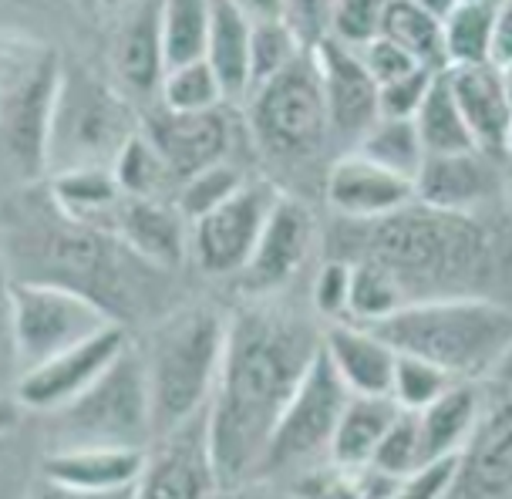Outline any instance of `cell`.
Returning <instances> with one entry per match:
<instances>
[{
	"mask_svg": "<svg viewBox=\"0 0 512 499\" xmlns=\"http://www.w3.org/2000/svg\"><path fill=\"white\" fill-rule=\"evenodd\" d=\"M34 499H132V489H115V493H81V489H68V486L41 479V489L34 493Z\"/></svg>",
	"mask_w": 512,
	"mask_h": 499,
	"instance_id": "52",
	"label": "cell"
},
{
	"mask_svg": "<svg viewBox=\"0 0 512 499\" xmlns=\"http://www.w3.org/2000/svg\"><path fill=\"white\" fill-rule=\"evenodd\" d=\"M152 452L145 449L142 473L132 486V499H213L219 489L213 456L206 439V408L176 429L155 435Z\"/></svg>",
	"mask_w": 512,
	"mask_h": 499,
	"instance_id": "13",
	"label": "cell"
},
{
	"mask_svg": "<svg viewBox=\"0 0 512 499\" xmlns=\"http://www.w3.org/2000/svg\"><path fill=\"white\" fill-rule=\"evenodd\" d=\"M499 4H455L442 17L445 68L489 65V41L492 27H496Z\"/></svg>",
	"mask_w": 512,
	"mask_h": 499,
	"instance_id": "32",
	"label": "cell"
},
{
	"mask_svg": "<svg viewBox=\"0 0 512 499\" xmlns=\"http://www.w3.org/2000/svg\"><path fill=\"white\" fill-rule=\"evenodd\" d=\"M128 344L122 324L98 331L95 338L75 344V348L61 351L41 365L21 371L14 385V398L24 412H58L71 398L81 395L102 371L112 365L115 355Z\"/></svg>",
	"mask_w": 512,
	"mask_h": 499,
	"instance_id": "15",
	"label": "cell"
},
{
	"mask_svg": "<svg viewBox=\"0 0 512 499\" xmlns=\"http://www.w3.org/2000/svg\"><path fill=\"white\" fill-rule=\"evenodd\" d=\"M320 95H324L331 135L358 142V135L378 119V88L358 61V51L334 38H317L310 44Z\"/></svg>",
	"mask_w": 512,
	"mask_h": 499,
	"instance_id": "19",
	"label": "cell"
},
{
	"mask_svg": "<svg viewBox=\"0 0 512 499\" xmlns=\"http://www.w3.org/2000/svg\"><path fill=\"white\" fill-rule=\"evenodd\" d=\"M246 119L260 152L277 166H304L331 139L310 48L287 71L246 95Z\"/></svg>",
	"mask_w": 512,
	"mask_h": 499,
	"instance_id": "9",
	"label": "cell"
},
{
	"mask_svg": "<svg viewBox=\"0 0 512 499\" xmlns=\"http://www.w3.org/2000/svg\"><path fill=\"white\" fill-rule=\"evenodd\" d=\"M21 412H24V408L17 405L14 395H0V439H4V435H11L17 425H21Z\"/></svg>",
	"mask_w": 512,
	"mask_h": 499,
	"instance_id": "54",
	"label": "cell"
},
{
	"mask_svg": "<svg viewBox=\"0 0 512 499\" xmlns=\"http://www.w3.org/2000/svg\"><path fill=\"white\" fill-rule=\"evenodd\" d=\"M388 4L391 0H331L324 38L341 41L347 48H361L364 41L378 38Z\"/></svg>",
	"mask_w": 512,
	"mask_h": 499,
	"instance_id": "43",
	"label": "cell"
},
{
	"mask_svg": "<svg viewBox=\"0 0 512 499\" xmlns=\"http://www.w3.org/2000/svg\"><path fill=\"white\" fill-rule=\"evenodd\" d=\"M108 61L115 85L128 98H152L166 71L162 54V0H122L115 7Z\"/></svg>",
	"mask_w": 512,
	"mask_h": 499,
	"instance_id": "18",
	"label": "cell"
},
{
	"mask_svg": "<svg viewBox=\"0 0 512 499\" xmlns=\"http://www.w3.org/2000/svg\"><path fill=\"white\" fill-rule=\"evenodd\" d=\"M155 102L169 108V112H209V108L223 105L226 98L213 68L206 65V58H199L162 71V81L155 88Z\"/></svg>",
	"mask_w": 512,
	"mask_h": 499,
	"instance_id": "39",
	"label": "cell"
},
{
	"mask_svg": "<svg viewBox=\"0 0 512 499\" xmlns=\"http://www.w3.org/2000/svg\"><path fill=\"white\" fill-rule=\"evenodd\" d=\"M347 223V220H344ZM358 226L351 243L361 253L354 260H371L388 270L405 301L428 297H489V280L496 277V237L479 216L445 213L411 199L401 210Z\"/></svg>",
	"mask_w": 512,
	"mask_h": 499,
	"instance_id": "3",
	"label": "cell"
},
{
	"mask_svg": "<svg viewBox=\"0 0 512 499\" xmlns=\"http://www.w3.org/2000/svg\"><path fill=\"white\" fill-rule=\"evenodd\" d=\"M139 132L162 156L176 186L182 179L196 176L199 169L230 159L233 125L226 119L223 105L209 108V112H169L159 102H152L149 115L139 122Z\"/></svg>",
	"mask_w": 512,
	"mask_h": 499,
	"instance_id": "16",
	"label": "cell"
},
{
	"mask_svg": "<svg viewBox=\"0 0 512 499\" xmlns=\"http://www.w3.org/2000/svg\"><path fill=\"white\" fill-rule=\"evenodd\" d=\"M307 54L304 38L294 31L287 17H263L250 27V92L287 71ZM246 92V95H250ZM246 102V98H243Z\"/></svg>",
	"mask_w": 512,
	"mask_h": 499,
	"instance_id": "35",
	"label": "cell"
},
{
	"mask_svg": "<svg viewBox=\"0 0 512 499\" xmlns=\"http://www.w3.org/2000/svg\"><path fill=\"white\" fill-rule=\"evenodd\" d=\"M226 341V314L216 307H186L159 324L142 351L155 435L199 415L213 395Z\"/></svg>",
	"mask_w": 512,
	"mask_h": 499,
	"instance_id": "5",
	"label": "cell"
},
{
	"mask_svg": "<svg viewBox=\"0 0 512 499\" xmlns=\"http://www.w3.org/2000/svg\"><path fill=\"white\" fill-rule=\"evenodd\" d=\"M455 375H448L432 361H422L415 355H395V368H391L388 398L405 412H422L432 405L438 395H445L455 385Z\"/></svg>",
	"mask_w": 512,
	"mask_h": 499,
	"instance_id": "41",
	"label": "cell"
},
{
	"mask_svg": "<svg viewBox=\"0 0 512 499\" xmlns=\"http://www.w3.org/2000/svg\"><path fill=\"white\" fill-rule=\"evenodd\" d=\"M314 230L317 220L304 199L280 193L260 237H256L250 260L240 270L243 294L250 301H270L273 294H280L307 263L310 247H314Z\"/></svg>",
	"mask_w": 512,
	"mask_h": 499,
	"instance_id": "14",
	"label": "cell"
},
{
	"mask_svg": "<svg viewBox=\"0 0 512 499\" xmlns=\"http://www.w3.org/2000/svg\"><path fill=\"white\" fill-rule=\"evenodd\" d=\"M17 351H14V328H11V277L0 263V395H14L17 385Z\"/></svg>",
	"mask_w": 512,
	"mask_h": 499,
	"instance_id": "48",
	"label": "cell"
},
{
	"mask_svg": "<svg viewBox=\"0 0 512 499\" xmlns=\"http://www.w3.org/2000/svg\"><path fill=\"white\" fill-rule=\"evenodd\" d=\"M509 388L502 381L486 395L482 415L469 442L459 449V469L448 499H509L512 483V446H509Z\"/></svg>",
	"mask_w": 512,
	"mask_h": 499,
	"instance_id": "17",
	"label": "cell"
},
{
	"mask_svg": "<svg viewBox=\"0 0 512 499\" xmlns=\"http://www.w3.org/2000/svg\"><path fill=\"white\" fill-rule=\"evenodd\" d=\"M246 179L250 176H243L240 166H233L230 159H223V162H216V166L199 169L196 176L182 179L176 186V193H172V203H176V210L186 216V223H192L203 213L216 210L219 203H226Z\"/></svg>",
	"mask_w": 512,
	"mask_h": 499,
	"instance_id": "40",
	"label": "cell"
},
{
	"mask_svg": "<svg viewBox=\"0 0 512 499\" xmlns=\"http://www.w3.org/2000/svg\"><path fill=\"white\" fill-rule=\"evenodd\" d=\"M118 4H122V0H98V7H108V11H115Z\"/></svg>",
	"mask_w": 512,
	"mask_h": 499,
	"instance_id": "56",
	"label": "cell"
},
{
	"mask_svg": "<svg viewBox=\"0 0 512 499\" xmlns=\"http://www.w3.org/2000/svg\"><path fill=\"white\" fill-rule=\"evenodd\" d=\"M54 415V432L61 446H115L149 449L155 439L149 381H145L142 351L125 344L115 361L81 395L61 405Z\"/></svg>",
	"mask_w": 512,
	"mask_h": 499,
	"instance_id": "8",
	"label": "cell"
},
{
	"mask_svg": "<svg viewBox=\"0 0 512 499\" xmlns=\"http://www.w3.org/2000/svg\"><path fill=\"white\" fill-rule=\"evenodd\" d=\"M112 176L125 196L172 199V193H176V179H172L166 162H162V156L152 149V142L142 132H135L122 145L118 159L112 162Z\"/></svg>",
	"mask_w": 512,
	"mask_h": 499,
	"instance_id": "36",
	"label": "cell"
},
{
	"mask_svg": "<svg viewBox=\"0 0 512 499\" xmlns=\"http://www.w3.org/2000/svg\"><path fill=\"white\" fill-rule=\"evenodd\" d=\"M139 115L122 88L88 71L64 65L54 98L44 176L68 169H112L122 145L139 132Z\"/></svg>",
	"mask_w": 512,
	"mask_h": 499,
	"instance_id": "6",
	"label": "cell"
},
{
	"mask_svg": "<svg viewBox=\"0 0 512 499\" xmlns=\"http://www.w3.org/2000/svg\"><path fill=\"white\" fill-rule=\"evenodd\" d=\"M320 351V328L277 304L226 314L219 375L206 405V439L219 486L250 479L283 405Z\"/></svg>",
	"mask_w": 512,
	"mask_h": 499,
	"instance_id": "1",
	"label": "cell"
},
{
	"mask_svg": "<svg viewBox=\"0 0 512 499\" xmlns=\"http://www.w3.org/2000/svg\"><path fill=\"white\" fill-rule=\"evenodd\" d=\"M327 4L331 0H287V21L310 48L327 31Z\"/></svg>",
	"mask_w": 512,
	"mask_h": 499,
	"instance_id": "49",
	"label": "cell"
},
{
	"mask_svg": "<svg viewBox=\"0 0 512 499\" xmlns=\"http://www.w3.org/2000/svg\"><path fill=\"white\" fill-rule=\"evenodd\" d=\"M250 27L253 21L233 0H213L203 58L213 68L226 102H243L250 92Z\"/></svg>",
	"mask_w": 512,
	"mask_h": 499,
	"instance_id": "26",
	"label": "cell"
},
{
	"mask_svg": "<svg viewBox=\"0 0 512 499\" xmlns=\"http://www.w3.org/2000/svg\"><path fill=\"white\" fill-rule=\"evenodd\" d=\"M250 21H263V17H287V0H233Z\"/></svg>",
	"mask_w": 512,
	"mask_h": 499,
	"instance_id": "53",
	"label": "cell"
},
{
	"mask_svg": "<svg viewBox=\"0 0 512 499\" xmlns=\"http://www.w3.org/2000/svg\"><path fill=\"white\" fill-rule=\"evenodd\" d=\"M438 71H428V68H415L411 75L391 81V85H381L378 88V115L384 119H411L422 105V98L432 85V78Z\"/></svg>",
	"mask_w": 512,
	"mask_h": 499,
	"instance_id": "47",
	"label": "cell"
},
{
	"mask_svg": "<svg viewBox=\"0 0 512 499\" xmlns=\"http://www.w3.org/2000/svg\"><path fill=\"white\" fill-rule=\"evenodd\" d=\"M411 4H418L422 11L435 14V17H445L455 7V0H411Z\"/></svg>",
	"mask_w": 512,
	"mask_h": 499,
	"instance_id": "55",
	"label": "cell"
},
{
	"mask_svg": "<svg viewBox=\"0 0 512 499\" xmlns=\"http://www.w3.org/2000/svg\"><path fill=\"white\" fill-rule=\"evenodd\" d=\"M395 479L374 466H344L334 459H320L304 473L290 479V493L297 499H391Z\"/></svg>",
	"mask_w": 512,
	"mask_h": 499,
	"instance_id": "30",
	"label": "cell"
},
{
	"mask_svg": "<svg viewBox=\"0 0 512 499\" xmlns=\"http://www.w3.org/2000/svg\"><path fill=\"white\" fill-rule=\"evenodd\" d=\"M486 405V395L475 381H455L445 395H438L432 405L415 412L418 439H422V462L455 456L475 429Z\"/></svg>",
	"mask_w": 512,
	"mask_h": 499,
	"instance_id": "27",
	"label": "cell"
},
{
	"mask_svg": "<svg viewBox=\"0 0 512 499\" xmlns=\"http://www.w3.org/2000/svg\"><path fill=\"white\" fill-rule=\"evenodd\" d=\"M354 152L371 162H378L384 169L398 172V176L411 179V183H415L418 169H422V162H425V149H422V142H418L415 122L384 119V115H378V119L358 135Z\"/></svg>",
	"mask_w": 512,
	"mask_h": 499,
	"instance_id": "34",
	"label": "cell"
},
{
	"mask_svg": "<svg viewBox=\"0 0 512 499\" xmlns=\"http://www.w3.org/2000/svg\"><path fill=\"white\" fill-rule=\"evenodd\" d=\"M320 351L331 361L347 395H388L395 351L354 321H331L320 331Z\"/></svg>",
	"mask_w": 512,
	"mask_h": 499,
	"instance_id": "24",
	"label": "cell"
},
{
	"mask_svg": "<svg viewBox=\"0 0 512 499\" xmlns=\"http://www.w3.org/2000/svg\"><path fill=\"white\" fill-rule=\"evenodd\" d=\"M489 65L499 71L512 68V11H509V0L499 4L496 14V27H492V41H489Z\"/></svg>",
	"mask_w": 512,
	"mask_h": 499,
	"instance_id": "51",
	"label": "cell"
},
{
	"mask_svg": "<svg viewBox=\"0 0 512 499\" xmlns=\"http://www.w3.org/2000/svg\"><path fill=\"white\" fill-rule=\"evenodd\" d=\"M411 122H415L425 156H452V152L475 149L472 132L462 119L459 105H455L445 71H438L432 78V85H428V92L422 98V105H418V112L411 115Z\"/></svg>",
	"mask_w": 512,
	"mask_h": 499,
	"instance_id": "31",
	"label": "cell"
},
{
	"mask_svg": "<svg viewBox=\"0 0 512 499\" xmlns=\"http://www.w3.org/2000/svg\"><path fill=\"white\" fill-rule=\"evenodd\" d=\"M145 449L115 446H64L54 449L41 466L48 483L81 489V493H115L132 489L142 473Z\"/></svg>",
	"mask_w": 512,
	"mask_h": 499,
	"instance_id": "25",
	"label": "cell"
},
{
	"mask_svg": "<svg viewBox=\"0 0 512 499\" xmlns=\"http://www.w3.org/2000/svg\"><path fill=\"white\" fill-rule=\"evenodd\" d=\"M448 88L459 105L472 142L489 159L506 162L512 142V95H509V71L492 65L469 68H445Z\"/></svg>",
	"mask_w": 512,
	"mask_h": 499,
	"instance_id": "20",
	"label": "cell"
},
{
	"mask_svg": "<svg viewBox=\"0 0 512 499\" xmlns=\"http://www.w3.org/2000/svg\"><path fill=\"white\" fill-rule=\"evenodd\" d=\"M347 398L351 395L341 385V378L334 375L331 361L324 351H317L290 402L283 405L253 476L283 483V479H294L307 466L331 456V439Z\"/></svg>",
	"mask_w": 512,
	"mask_h": 499,
	"instance_id": "10",
	"label": "cell"
},
{
	"mask_svg": "<svg viewBox=\"0 0 512 499\" xmlns=\"http://www.w3.org/2000/svg\"><path fill=\"white\" fill-rule=\"evenodd\" d=\"M78 4H85V7H95V4H98V0H78Z\"/></svg>",
	"mask_w": 512,
	"mask_h": 499,
	"instance_id": "58",
	"label": "cell"
},
{
	"mask_svg": "<svg viewBox=\"0 0 512 499\" xmlns=\"http://www.w3.org/2000/svg\"><path fill=\"white\" fill-rule=\"evenodd\" d=\"M324 196L341 220L371 223L408 206L415 199V183L351 149L327 169Z\"/></svg>",
	"mask_w": 512,
	"mask_h": 499,
	"instance_id": "21",
	"label": "cell"
},
{
	"mask_svg": "<svg viewBox=\"0 0 512 499\" xmlns=\"http://www.w3.org/2000/svg\"><path fill=\"white\" fill-rule=\"evenodd\" d=\"M499 166L479 149L425 156L415 176V199L432 210L479 216L482 206L499 199Z\"/></svg>",
	"mask_w": 512,
	"mask_h": 499,
	"instance_id": "22",
	"label": "cell"
},
{
	"mask_svg": "<svg viewBox=\"0 0 512 499\" xmlns=\"http://www.w3.org/2000/svg\"><path fill=\"white\" fill-rule=\"evenodd\" d=\"M347 294H351V263L347 260H327L317 270L314 290H310V301H314V314L331 321H344L347 317Z\"/></svg>",
	"mask_w": 512,
	"mask_h": 499,
	"instance_id": "45",
	"label": "cell"
},
{
	"mask_svg": "<svg viewBox=\"0 0 512 499\" xmlns=\"http://www.w3.org/2000/svg\"><path fill=\"white\" fill-rule=\"evenodd\" d=\"M213 499H297V496L283 483H277V479L250 476V479H240V483L219 486Z\"/></svg>",
	"mask_w": 512,
	"mask_h": 499,
	"instance_id": "50",
	"label": "cell"
},
{
	"mask_svg": "<svg viewBox=\"0 0 512 499\" xmlns=\"http://www.w3.org/2000/svg\"><path fill=\"white\" fill-rule=\"evenodd\" d=\"M280 189L270 179H246L236 193L189 223V253L209 277H240Z\"/></svg>",
	"mask_w": 512,
	"mask_h": 499,
	"instance_id": "12",
	"label": "cell"
},
{
	"mask_svg": "<svg viewBox=\"0 0 512 499\" xmlns=\"http://www.w3.org/2000/svg\"><path fill=\"white\" fill-rule=\"evenodd\" d=\"M358 51V61L364 65V71H368V78L374 81V88H381V85H391V81H398V78H405L411 75L415 68H422L418 65L411 54H405L398 48V44H391L388 38H371V41H364L361 48H354ZM432 71V68H428Z\"/></svg>",
	"mask_w": 512,
	"mask_h": 499,
	"instance_id": "46",
	"label": "cell"
},
{
	"mask_svg": "<svg viewBox=\"0 0 512 499\" xmlns=\"http://www.w3.org/2000/svg\"><path fill=\"white\" fill-rule=\"evenodd\" d=\"M459 469V452L442 459H428L418 469H411L405 479H398L391 499H448Z\"/></svg>",
	"mask_w": 512,
	"mask_h": 499,
	"instance_id": "44",
	"label": "cell"
},
{
	"mask_svg": "<svg viewBox=\"0 0 512 499\" xmlns=\"http://www.w3.org/2000/svg\"><path fill=\"white\" fill-rule=\"evenodd\" d=\"M398 415V405L388 395H351L337 419L334 439H331V456L344 466H368L374 449H378L384 429Z\"/></svg>",
	"mask_w": 512,
	"mask_h": 499,
	"instance_id": "29",
	"label": "cell"
},
{
	"mask_svg": "<svg viewBox=\"0 0 512 499\" xmlns=\"http://www.w3.org/2000/svg\"><path fill=\"white\" fill-rule=\"evenodd\" d=\"M381 38L398 44L401 51L411 54L422 68L445 71L442 54V17L422 11L411 0H391L381 21Z\"/></svg>",
	"mask_w": 512,
	"mask_h": 499,
	"instance_id": "33",
	"label": "cell"
},
{
	"mask_svg": "<svg viewBox=\"0 0 512 499\" xmlns=\"http://www.w3.org/2000/svg\"><path fill=\"white\" fill-rule=\"evenodd\" d=\"M405 304H408L405 294H401V287L395 284V277H391L388 270H381L378 263H371V260L351 263V294H347L344 321L378 324Z\"/></svg>",
	"mask_w": 512,
	"mask_h": 499,
	"instance_id": "38",
	"label": "cell"
},
{
	"mask_svg": "<svg viewBox=\"0 0 512 499\" xmlns=\"http://www.w3.org/2000/svg\"><path fill=\"white\" fill-rule=\"evenodd\" d=\"M112 324L118 321L75 290L41 280H11V328L21 371L95 338Z\"/></svg>",
	"mask_w": 512,
	"mask_h": 499,
	"instance_id": "11",
	"label": "cell"
},
{
	"mask_svg": "<svg viewBox=\"0 0 512 499\" xmlns=\"http://www.w3.org/2000/svg\"><path fill=\"white\" fill-rule=\"evenodd\" d=\"M0 263L11 280H41L75 290L118 324L139 311L145 284L162 274L135 257L115 233L64 220L48 193L41 206L21 203L11 223H4Z\"/></svg>",
	"mask_w": 512,
	"mask_h": 499,
	"instance_id": "2",
	"label": "cell"
},
{
	"mask_svg": "<svg viewBox=\"0 0 512 499\" xmlns=\"http://www.w3.org/2000/svg\"><path fill=\"white\" fill-rule=\"evenodd\" d=\"M455 4H499V0H455Z\"/></svg>",
	"mask_w": 512,
	"mask_h": 499,
	"instance_id": "57",
	"label": "cell"
},
{
	"mask_svg": "<svg viewBox=\"0 0 512 499\" xmlns=\"http://www.w3.org/2000/svg\"><path fill=\"white\" fill-rule=\"evenodd\" d=\"M395 355L432 361L459 381H475L509 358L512 317L496 297H428L408 301L378 324H364Z\"/></svg>",
	"mask_w": 512,
	"mask_h": 499,
	"instance_id": "4",
	"label": "cell"
},
{
	"mask_svg": "<svg viewBox=\"0 0 512 499\" xmlns=\"http://www.w3.org/2000/svg\"><path fill=\"white\" fill-rule=\"evenodd\" d=\"M112 169H68L58 176H48V199L64 220L95 226L112 233L115 210L122 203Z\"/></svg>",
	"mask_w": 512,
	"mask_h": 499,
	"instance_id": "28",
	"label": "cell"
},
{
	"mask_svg": "<svg viewBox=\"0 0 512 499\" xmlns=\"http://www.w3.org/2000/svg\"><path fill=\"white\" fill-rule=\"evenodd\" d=\"M112 233L149 267L176 270L189 253V223L172 199L122 196L112 220Z\"/></svg>",
	"mask_w": 512,
	"mask_h": 499,
	"instance_id": "23",
	"label": "cell"
},
{
	"mask_svg": "<svg viewBox=\"0 0 512 499\" xmlns=\"http://www.w3.org/2000/svg\"><path fill=\"white\" fill-rule=\"evenodd\" d=\"M61 54L27 34H0V152L24 179L44 176Z\"/></svg>",
	"mask_w": 512,
	"mask_h": 499,
	"instance_id": "7",
	"label": "cell"
},
{
	"mask_svg": "<svg viewBox=\"0 0 512 499\" xmlns=\"http://www.w3.org/2000/svg\"><path fill=\"white\" fill-rule=\"evenodd\" d=\"M368 466H374L378 473H384L388 479H405L411 469L422 466V439H418V419L415 412H405L398 408V415L391 419V425L384 429L378 449Z\"/></svg>",
	"mask_w": 512,
	"mask_h": 499,
	"instance_id": "42",
	"label": "cell"
},
{
	"mask_svg": "<svg viewBox=\"0 0 512 499\" xmlns=\"http://www.w3.org/2000/svg\"><path fill=\"white\" fill-rule=\"evenodd\" d=\"M209 11H213V0H162V54H166V68L203 58Z\"/></svg>",
	"mask_w": 512,
	"mask_h": 499,
	"instance_id": "37",
	"label": "cell"
}]
</instances>
